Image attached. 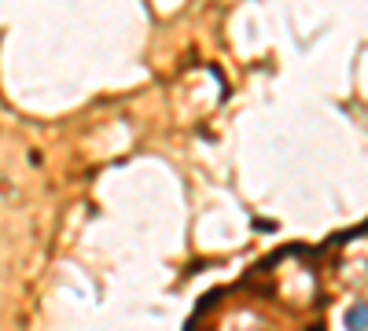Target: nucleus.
Here are the masks:
<instances>
[{"instance_id":"1","label":"nucleus","mask_w":368,"mask_h":331,"mask_svg":"<svg viewBox=\"0 0 368 331\" xmlns=\"http://www.w3.org/2000/svg\"><path fill=\"white\" fill-rule=\"evenodd\" d=\"M346 331H368V305H354L346 313Z\"/></svg>"}]
</instances>
